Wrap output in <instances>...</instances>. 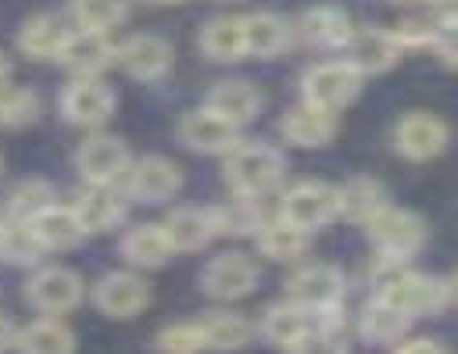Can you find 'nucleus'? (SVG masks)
Segmentation results:
<instances>
[{
    "label": "nucleus",
    "mask_w": 458,
    "mask_h": 354,
    "mask_svg": "<svg viewBox=\"0 0 458 354\" xmlns=\"http://www.w3.org/2000/svg\"><path fill=\"white\" fill-rule=\"evenodd\" d=\"M118 107L114 89L104 79H72L61 93V118L79 129H100Z\"/></svg>",
    "instance_id": "9d476101"
},
{
    "label": "nucleus",
    "mask_w": 458,
    "mask_h": 354,
    "mask_svg": "<svg viewBox=\"0 0 458 354\" xmlns=\"http://www.w3.org/2000/svg\"><path fill=\"white\" fill-rule=\"evenodd\" d=\"M254 243H258V254L276 261V265H293L308 254L311 247V232L304 229H293L290 222L283 218H265L261 229L254 232Z\"/></svg>",
    "instance_id": "c85d7f7f"
},
{
    "label": "nucleus",
    "mask_w": 458,
    "mask_h": 354,
    "mask_svg": "<svg viewBox=\"0 0 458 354\" xmlns=\"http://www.w3.org/2000/svg\"><path fill=\"white\" fill-rule=\"evenodd\" d=\"M344 61L365 79V75H383L401 61V43L394 29H354L351 39L344 43Z\"/></svg>",
    "instance_id": "dca6fc26"
},
{
    "label": "nucleus",
    "mask_w": 458,
    "mask_h": 354,
    "mask_svg": "<svg viewBox=\"0 0 458 354\" xmlns=\"http://www.w3.org/2000/svg\"><path fill=\"white\" fill-rule=\"evenodd\" d=\"M286 179V157L268 143H236L225 154V182L236 197L261 200L276 193Z\"/></svg>",
    "instance_id": "f257e3e1"
},
{
    "label": "nucleus",
    "mask_w": 458,
    "mask_h": 354,
    "mask_svg": "<svg viewBox=\"0 0 458 354\" xmlns=\"http://www.w3.org/2000/svg\"><path fill=\"white\" fill-rule=\"evenodd\" d=\"M122 182H125V193L132 200H140V204H165V200H172L179 193L182 172H179V164L172 157L147 154V157H140V161L129 164V172H125Z\"/></svg>",
    "instance_id": "2eb2a0df"
},
{
    "label": "nucleus",
    "mask_w": 458,
    "mask_h": 354,
    "mask_svg": "<svg viewBox=\"0 0 458 354\" xmlns=\"http://www.w3.org/2000/svg\"><path fill=\"white\" fill-rule=\"evenodd\" d=\"M0 164H4V157H0Z\"/></svg>",
    "instance_id": "de8ad7c7"
},
{
    "label": "nucleus",
    "mask_w": 458,
    "mask_h": 354,
    "mask_svg": "<svg viewBox=\"0 0 458 354\" xmlns=\"http://www.w3.org/2000/svg\"><path fill=\"white\" fill-rule=\"evenodd\" d=\"M72 79H100L114 64V43L111 32H93V29H68L57 57H54Z\"/></svg>",
    "instance_id": "9b49d317"
},
{
    "label": "nucleus",
    "mask_w": 458,
    "mask_h": 354,
    "mask_svg": "<svg viewBox=\"0 0 458 354\" xmlns=\"http://www.w3.org/2000/svg\"><path fill=\"white\" fill-rule=\"evenodd\" d=\"M258 275L261 272H258V261L250 254L225 250V254H215L200 268V290L215 300H243L254 293Z\"/></svg>",
    "instance_id": "1a4fd4ad"
},
{
    "label": "nucleus",
    "mask_w": 458,
    "mask_h": 354,
    "mask_svg": "<svg viewBox=\"0 0 458 354\" xmlns=\"http://www.w3.org/2000/svg\"><path fill=\"white\" fill-rule=\"evenodd\" d=\"M11 343H14V325H11V322L0 315V354H4Z\"/></svg>",
    "instance_id": "79ce46f5"
},
{
    "label": "nucleus",
    "mask_w": 458,
    "mask_h": 354,
    "mask_svg": "<svg viewBox=\"0 0 458 354\" xmlns=\"http://www.w3.org/2000/svg\"><path fill=\"white\" fill-rule=\"evenodd\" d=\"M118 250H122L125 265L136 268V272L161 268V265H168V257H172V243H168L161 222H143V225L125 229Z\"/></svg>",
    "instance_id": "b1692460"
},
{
    "label": "nucleus",
    "mask_w": 458,
    "mask_h": 354,
    "mask_svg": "<svg viewBox=\"0 0 458 354\" xmlns=\"http://www.w3.org/2000/svg\"><path fill=\"white\" fill-rule=\"evenodd\" d=\"M265 222V207L250 197H236L222 207H215V225L218 236H254Z\"/></svg>",
    "instance_id": "72a5a7b5"
},
{
    "label": "nucleus",
    "mask_w": 458,
    "mask_h": 354,
    "mask_svg": "<svg viewBox=\"0 0 458 354\" xmlns=\"http://www.w3.org/2000/svg\"><path fill=\"white\" fill-rule=\"evenodd\" d=\"M293 25L276 11H254L243 14V46L250 57H279L293 46Z\"/></svg>",
    "instance_id": "5701e85b"
},
{
    "label": "nucleus",
    "mask_w": 458,
    "mask_h": 354,
    "mask_svg": "<svg viewBox=\"0 0 458 354\" xmlns=\"http://www.w3.org/2000/svg\"><path fill=\"white\" fill-rule=\"evenodd\" d=\"M147 4H154V7H172V4H186V0H147Z\"/></svg>",
    "instance_id": "c03bdc74"
},
{
    "label": "nucleus",
    "mask_w": 458,
    "mask_h": 354,
    "mask_svg": "<svg viewBox=\"0 0 458 354\" xmlns=\"http://www.w3.org/2000/svg\"><path fill=\"white\" fill-rule=\"evenodd\" d=\"M347 297V279L336 265L329 261H311V265H301L290 279H286V300H293L297 308L308 311V318L329 311V308H340Z\"/></svg>",
    "instance_id": "423d86ee"
},
{
    "label": "nucleus",
    "mask_w": 458,
    "mask_h": 354,
    "mask_svg": "<svg viewBox=\"0 0 458 354\" xmlns=\"http://www.w3.org/2000/svg\"><path fill=\"white\" fill-rule=\"evenodd\" d=\"M39 118V97L29 86H4L0 89V129H25Z\"/></svg>",
    "instance_id": "c9c22d12"
},
{
    "label": "nucleus",
    "mask_w": 458,
    "mask_h": 354,
    "mask_svg": "<svg viewBox=\"0 0 458 354\" xmlns=\"http://www.w3.org/2000/svg\"><path fill=\"white\" fill-rule=\"evenodd\" d=\"M82 297H86V282L79 279V272H72L64 265L36 268L25 282V300L39 315H68L82 304Z\"/></svg>",
    "instance_id": "6e6552de"
},
{
    "label": "nucleus",
    "mask_w": 458,
    "mask_h": 354,
    "mask_svg": "<svg viewBox=\"0 0 458 354\" xmlns=\"http://www.w3.org/2000/svg\"><path fill=\"white\" fill-rule=\"evenodd\" d=\"M411 329V315H404L401 308H394L390 300L383 297H372L361 315H358V333L361 340L369 343H383V347H394L397 340H404Z\"/></svg>",
    "instance_id": "2f4dec72"
},
{
    "label": "nucleus",
    "mask_w": 458,
    "mask_h": 354,
    "mask_svg": "<svg viewBox=\"0 0 458 354\" xmlns=\"http://www.w3.org/2000/svg\"><path fill=\"white\" fill-rule=\"evenodd\" d=\"M222 4H236V0H222Z\"/></svg>",
    "instance_id": "49530a36"
},
{
    "label": "nucleus",
    "mask_w": 458,
    "mask_h": 354,
    "mask_svg": "<svg viewBox=\"0 0 458 354\" xmlns=\"http://www.w3.org/2000/svg\"><path fill=\"white\" fill-rule=\"evenodd\" d=\"M279 136L290 143V147H301V150H318L326 147L333 136H336V114L329 111H318L311 104H297L290 107L283 118H279Z\"/></svg>",
    "instance_id": "4be33fe9"
},
{
    "label": "nucleus",
    "mask_w": 458,
    "mask_h": 354,
    "mask_svg": "<svg viewBox=\"0 0 458 354\" xmlns=\"http://www.w3.org/2000/svg\"><path fill=\"white\" fill-rule=\"evenodd\" d=\"M394 354H447L440 340H429V336H404L394 343Z\"/></svg>",
    "instance_id": "a19ab883"
},
{
    "label": "nucleus",
    "mask_w": 458,
    "mask_h": 354,
    "mask_svg": "<svg viewBox=\"0 0 458 354\" xmlns=\"http://www.w3.org/2000/svg\"><path fill=\"white\" fill-rule=\"evenodd\" d=\"M11 82V61H7V54L0 50V89Z\"/></svg>",
    "instance_id": "37998d69"
},
{
    "label": "nucleus",
    "mask_w": 458,
    "mask_h": 354,
    "mask_svg": "<svg viewBox=\"0 0 458 354\" xmlns=\"http://www.w3.org/2000/svg\"><path fill=\"white\" fill-rule=\"evenodd\" d=\"M336 200H340V218H347L354 225H365L383 204H390V193L372 175H351L347 182L336 186Z\"/></svg>",
    "instance_id": "7c9ffc66"
},
{
    "label": "nucleus",
    "mask_w": 458,
    "mask_h": 354,
    "mask_svg": "<svg viewBox=\"0 0 458 354\" xmlns=\"http://www.w3.org/2000/svg\"><path fill=\"white\" fill-rule=\"evenodd\" d=\"M25 225V232L32 236V243L47 254V250H75L82 240H86V232H82V225H79V218H75V211L68 207V204H47V207H39L32 218H25L21 222Z\"/></svg>",
    "instance_id": "a211bd4d"
},
{
    "label": "nucleus",
    "mask_w": 458,
    "mask_h": 354,
    "mask_svg": "<svg viewBox=\"0 0 458 354\" xmlns=\"http://www.w3.org/2000/svg\"><path fill=\"white\" fill-rule=\"evenodd\" d=\"M358 97H361V75L344 57L340 61H318L301 75V100L318 107V111L340 114Z\"/></svg>",
    "instance_id": "20e7f679"
},
{
    "label": "nucleus",
    "mask_w": 458,
    "mask_h": 354,
    "mask_svg": "<svg viewBox=\"0 0 458 354\" xmlns=\"http://www.w3.org/2000/svg\"><path fill=\"white\" fill-rule=\"evenodd\" d=\"M89 297H93V308L107 318H136L150 304V286L136 268H122V272L100 275Z\"/></svg>",
    "instance_id": "f8f14e48"
},
{
    "label": "nucleus",
    "mask_w": 458,
    "mask_h": 354,
    "mask_svg": "<svg viewBox=\"0 0 458 354\" xmlns=\"http://www.w3.org/2000/svg\"><path fill=\"white\" fill-rule=\"evenodd\" d=\"M179 143L193 154H229L240 143V129L208 107H193L179 118Z\"/></svg>",
    "instance_id": "f3484780"
},
{
    "label": "nucleus",
    "mask_w": 458,
    "mask_h": 354,
    "mask_svg": "<svg viewBox=\"0 0 458 354\" xmlns=\"http://www.w3.org/2000/svg\"><path fill=\"white\" fill-rule=\"evenodd\" d=\"M168 243H172V254H193V250H204L215 236H218V225H215V207H172L161 222Z\"/></svg>",
    "instance_id": "6ab92c4d"
},
{
    "label": "nucleus",
    "mask_w": 458,
    "mask_h": 354,
    "mask_svg": "<svg viewBox=\"0 0 458 354\" xmlns=\"http://www.w3.org/2000/svg\"><path fill=\"white\" fill-rule=\"evenodd\" d=\"M261 104H265V97L250 79H222V82L211 86L204 107L215 111L218 118H225L229 125L243 129L261 114Z\"/></svg>",
    "instance_id": "aec40b11"
},
{
    "label": "nucleus",
    "mask_w": 458,
    "mask_h": 354,
    "mask_svg": "<svg viewBox=\"0 0 458 354\" xmlns=\"http://www.w3.org/2000/svg\"><path fill=\"white\" fill-rule=\"evenodd\" d=\"M68 207L75 211L86 236L111 232L125 222V200L114 193V186H86V190H79V197Z\"/></svg>",
    "instance_id": "412c9836"
},
{
    "label": "nucleus",
    "mask_w": 458,
    "mask_h": 354,
    "mask_svg": "<svg viewBox=\"0 0 458 354\" xmlns=\"http://www.w3.org/2000/svg\"><path fill=\"white\" fill-rule=\"evenodd\" d=\"M54 200H57V193H54V186L47 179H25L7 197V218L11 222H25V218H32L39 207H47Z\"/></svg>",
    "instance_id": "e433bc0d"
},
{
    "label": "nucleus",
    "mask_w": 458,
    "mask_h": 354,
    "mask_svg": "<svg viewBox=\"0 0 458 354\" xmlns=\"http://www.w3.org/2000/svg\"><path fill=\"white\" fill-rule=\"evenodd\" d=\"M390 4H437V0H390Z\"/></svg>",
    "instance_id": "a18cd8bd"
},
{
    "label": "nucleus",
    "mask_w": 458,
    "mask_h": 354,
    "mask_svg": "<svg viewBox=\"0 0 458 354\" xmlns=\"http://www.w3.org/2000/svg\"><path fill=\"white\" fill-rule=\"evenodd\" d=\"M197 46L215 64L243 61L247 57V46H243V14H215V18H208L204 29H200V36H197Z\"/></svg>",
    "instance_id": "a878e982"
},
{
    "label": "nucleus",
    "mask_w": 458,
    "mask_h": 354,
    "mask_svg": "<svg viewBox=\"0 0 458 354\" xmlns=\"http://www.w3.org/2000/svg\"><path fill=\"white\" fill-rule=\"evenodd\" d=\"M308 325H311L308 311H304V308H297L293 300H279V304H272V308L261 315V322H254L258 336H261L265 343L279 347V350H286V347H290V343H293Z\"/></svg>",
    "instance_id": "473e14b6"
},
{
    "label": "nucleus",
    "mask_w": 458,
    "mask_h": 354,
    "mask_svg": "<svg viewBox=\"0 0 458 354\" xmlns=\"http://www.w3.org/2000/svg\"><path fill=\"white\" fill-rule=\"evenodd\" d=\"M293 32L311 43V46H322V50H344V43L351 39L354 25L347 18L344 7H333V4H322V7H308L304 18L293 25Z\"/></svg>",
    "instance_id": "393cba45"
},
{
    "label": "nucleus",
    "mask_w": 458,
    "mask_h": 354,
    "mask_svg": "<svg viewBox=\"0 0 458 354\" xmlns=\"http://www.w3.org/2000/svg\"><path fill=\"white\" fill-rule=\"evenodd\" d=\"M11 347L18 354H75V333L57 315H43V318L14 329Z\"/></svg>",
    "instance_id": "c756f323"
},
{
    "label": "nucleus",
    "mask_w": 458,
    "mask_h": 354,
    "mask_svg": "<svg viewBox=\"0 0 458 354\" xmlns=\"http://www.w3.org/2000/svg\"><path fill=\"white\" fill-rule=\"evenodd\" d=\"M114 64H122L129 79L157 82L172 68V43L157 32H132L122 43H114Z\"/></svg>",
    "instance_id": "4468645a"
},
{
    "label": "nucleus",
    "mask_w": 458,
    "mask_h": 354,
    "mask_svg": "<svg viewBox=\"0 0 458 354\" xmlns=\"http://www.w3.org/2000/svg\"><path fill=\"white\" fill-rule=\"evenodd\" d=\"M365 240L372 243V250L383 257V265H404L408 257H415L426 247V218L411 207H397V204H383L365 225Z\"/></svg>",
    "instance_id": "f03ea898"
},
{
    "label": "nucleus",
    "mask_w": 458,
    "mask_h": 354,
    "mask_svg": "<svg viewBox=\"0 0 458 354\" xmlns=\"http://www.w3.org/2000/svg\"><path fill=\"white\" fill-rule=\"evenodd\" d=\"M129 164H132V154L122 136L93 132L75 150V172L86 186H118L125 179Z\"/></svg>",
    "instance_id": "0eeeda50"
},
{
    "label": "nucleus",
    "mask_w": 458,
    "mask_h": 354,
    "mask_svg": "<svg viewBox=\"0 0 458 354\" xmlns=\"http://www.w3.org/2000/svg\"><path fill=\"white\" fill-rule=\"evenodd\" d=\"M286 354H347V343L340 340L336 329H322V325H308L290 347Z\"/></svg>",
    "instance_id": "ea45409f"
},
{
    "label": "nucleus",
    "mask_w": 458,
    "mask_h": 354,
    "mask_svg": "<svg viewBox=\"0 0 458 354\" xmlns=\"http://www.w3.org/2000/svg\"><path fill=\"white\" fill-rule=\"evenodd\" d=\"M451 129L429 111H408L394 125V147L404 161H433L447 150Z\"/></svg>",
    "instance_id": "ddd939ff"
},
{
    "label": "nucleus",
    "mask_w": 458,
    "mask_h": 354,
    "mask_svg": "<svg viewBox=\"0 0 458 354\" xmlns=\"http://www.w3.org/2000/svg\"><path fill=\"white\" fill-rule=\"evenodd\" d=\"M451 293H454L451 279H437V275H426V272H415L404 265H386L379 290H376V297L390 300L394 308H401L411 318L444 311L451 304Z\"/></svg>",
    "instance_id": "7ed1b4c3"
},
{
    "label": "nucleus",
    "mask_w": 458,
    "mask_h": 354,
    "mask_svg": "<svg viewBox=\"0 0 458 354\" xmlns=\"http://www.w3.org/2000/svg\"><path fill=\"white\" fill-rule=\"evenodd\" d=\"M276 218H283V222H290L293 229H304V232L326 229L329 222L340 218L336 186L333 182H322V179H301V182H293L290 190H283Z\"/></svg>",
    "instance_id": "39448f33"
},
{
    "label": "nucleus",
    "mask_w": 458,
    "mask_h": 354,
    "mask_svg": "<svg viewBox=\"0 0 458 354\" xmlns=\"http://www.w3.org/2000/svg\"><path fill=\"white\" fill-rule=\"evenodd\" d=\"M72 18L79 29L111 32L129 18V0H72Z\"/></svg>",
    "instance_id": "f704fd0d"
},
{
    "label": "nucleus",
    "mask_w": 458,
    "mask_h": 354,
    "mask_svg": "<svg viewBox=\"0 0 458 354\" xmlns=\"http://www.w3.org/2000/svg\"><path fill=\"white\" fill-rule=\"evenodd\" d=\"M200 325V340H204V350H218V354H229V350H243L254 343L258 329L247 315H236V311H211L204 318H197Z\"/></svg>",
    "instance_id": "bb28decb"
},
{
    "label": "nucleus",
    "mask_w": 458,
    "mask_h": 354,
    "mask_svg": "<svg viewBox=\"0 0 458 354\" xmlns=\"http://www.w3.org/2000/svg\"><path fill=\"white\" fill-rule=\"evenodd\" d=\"M157 350L161 354H200L204 340H200V325L193 322H172L157 333Z\"/></svg>",
    "instance_id": "58836bf2"
},
{
    "label": "nucleus",
    "mask_w": 458,
    "mask_h": 354,
    "mask_svg": "<svg viewBox=\"0 0 458 354\" xmlns=\"http://www.w3.org/2000/svg\"><path fill=\"white\" fill-rule=\"evenodd\" d=\"M39 254L43 250L32 243V236L25 232V225L7 218V229L0 236V261H7V265H36Z\"/></svg>",
    "instance_id": "4c0bfd02"
},
{
    "label": "nucleus",
    "mask_w": 458,
    "mask_h": 354,
    "mask_svg": "<svg viewBox=\"0 0 458 354\" xmlns=\"http://www.w3.org/2000/svg\"><path fill=\"white\" fill-rule=\"evenodd\" d=\"M64 36H68L64 18L54 14V11H39V14H32V18L21 21L14 43H18V50H21L25 57H32V61H54L57 50H61V43H64Z\"/></svg>",
    "instance_id": "cd10ccee"
}]
</instances>
